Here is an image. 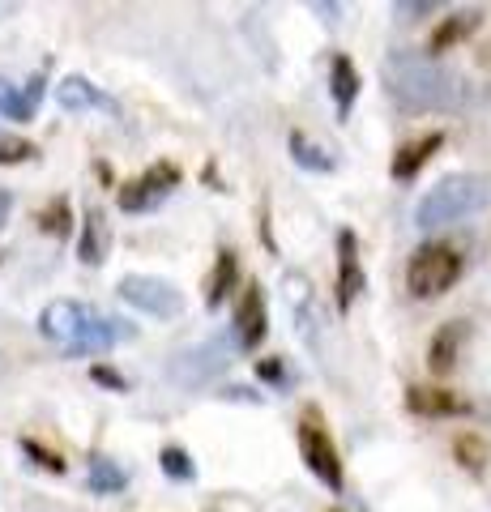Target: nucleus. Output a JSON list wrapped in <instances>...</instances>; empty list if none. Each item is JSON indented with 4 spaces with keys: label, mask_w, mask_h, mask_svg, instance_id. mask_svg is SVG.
I'll return each mask as SVG.
<instances>
[{
    "label": "nucleus",
    "mask_w": 491,
    "mask_h": 512,
    "mask_svg": "<svg viewBox=\"0 0 491 512\" xmlns=\"http://www.w3.org/2000/svg\"><path fill=\"white\" fill-rule=\"evenodd\" d=\"M385 90L402 111H415V116L466 107V77L423 52H393L385 60Z\"/></svg>",
    "instance_id": "nucleus-1"
},
{
    "label": "nucleus",
    "mask_w": 491,
    "mask_h": 512,
    "mask_svg": "<svg viewBox=\"0 0 491 512\" xmlns=\"http://www.w3.org/2000/svg\"><path fill=\"white\" fill-rule=\"evenodd\" d=\"M39 333L47 342H56L65 355H103L120 342H133L137 329L120 316H107L90 303H77V299H56L47 303L43 316H39Z\"/></svg>",
    "instance_id": "nucleus-2"
},
{
    "label": "nucleus",
    "mask_w": 491,
    "mask_h": 512,
    "mask_svg": "<svg viewBox=\"0 0 491 512\" xmlns=\"http://www.w3.org/2000/svg\"><path fill=\"white\" fill-rule=\"evenodd\" d=\"M487 201H491V180L483 171L445 175V180L432 184V192H423V201L415 205V227L419 231L453 227V222L487 210Z\"/></svg>",
    "instance_id": "nucleus-3"
},
{
    "label": "nucleus",
    "mask_w": 491,
    "mask_h": 512,
    "mask_svg": "<svg viewBox=\"0 0 491 512\" xmlns=\"http://www.w3.org/2000/svg\"><path fill=\"white\" fill-rule=\"evenodd\" d=\"M466 274V252L449 244V239H432V244L415 248L406 265V286L415 299H440L449 295Z\"/></svg>",
    "instance_id": "nucleus-4"
},
{
    "label": "nucleus",
    "mask_w": 491,
    "mask_h": 512,
    "mask_svg": "<svg viewBox=\"0 0 491 512\" xmlns=\"http://www.w3.org/2000/svg\"><path fill=\"white\" fill-rule=\"evenodd\" d=\"M295 436H299V453H304V466L321 478V483L329 487V491H342V457H338V444H334V436H329V427H325V419H321V410L316 406H308L304 410V419H299V427H295Z\"/></svg>",
    "instance_id": "nucleus-5"
},
{
    "label": "nucleus",
    "mask_w": 491,
    "mask_h": 512,
    "mask_svg": "<svg viewBox=\"0 0 491 512\" xmlns=\"http://www.w3.org/2000/svg\"><path fill=\"white\" fill-rule=\"evenodd\" d=\"M116 291H120L124 303H133L137 312L158 316V320H171V316H180V312H184L180 286H176V282H167V278H154V274H124Z\"/></svg>",
    "instance_id": "nucleus-6"
},
{
    "label": "nucleus",
    "mask_w": 491,
    "mask_h": 512,
    "mask_svg": "<svg viewBox=\"0 0 491 512\" xmlns=\"http://www.w3.org/2000/svg\"><path fill=\"white\" fill-rule=\"evenodd\" d=\"M176 188H180V167L176 163H154L146 175H137V180H129L120 188V210L124 214H150Z\"/></svg>",
    "instance_id": "nucleus-7"
},
{
    "label": "nucleus",
    "mask_w": 491,
    "mask_h": 512,
    "mask_svg": "<svg viewBox=\"0 0 491 512\" xmlns=\"http://www.w3.org/2000/svg\"><path fill=\"white\" fill-rule=\"evenodd\" d=\"M227 367H231V346L223 338H214L193 350H180L176 363H171V376H176L184 389H197V384H210L214 376H223Z\"/></svg>",
    "instance_id": "nucleus-8"
},
{
    "label": "nucleus",
    "mask_w": 491,
    "mask_h": 512,
    "mask_svg": "<svg viewBox=\"0 0 491 512\" xmlns=\"http://www.w3.org/2000/svg\"><path fill=\"white\" fill-rule=\"evenodd\" d=\"M231 329H235V346L240 350H257L269 333V308H265V291L261 282H248L240 291V303H235V316H231Z\"/></svg>",
    "instance_id": "nucleus-9"
},
{
    "label": "nucleus",
    "mask_w": 491,
    "mask_h": 512,
    "mask_svg": "<svg viewBox=\"0 0 491 512\" xmlns=\"http://www.w3.org/2000/svg\"><path fill=\"white\" fill-rule=\"evenodd\" d=\"M363 286H368V278H363V261H359V239H355V231H338V282H334L338 312L355 308Z\"/></svg>",
    "instance_id": "nucleus-10"
},
{
    "label": "nucleus",
    "mask_w": 491,
    "mask_h": 512,
    "mask_svg": "<svg viewBox=\"0 0 491 512\" xmlns=\"http://www.w3.org/2000/svg\"><path fill=\"white\" fill-rule=\"evenodd\" d=\"M406 406L415 414H423V419H462V414H470V402L462 393L427 389V384H410V389H406Z\"/></svg>",
    "instance_id": "nucleus-11"
},
{
    "label": "nucleus",
    "mask_w": 491,
    "mask_h": 512,
    "mask_svg": "<svg viewBox=\"0 0 491 512\" xmlns=\"http://www.w3.org/2000/svg\"><path fill=\"white\" fill-rule=\"evenodd\" d=\"M462 346H466V325L462 320H445L432 342H427V367H432V376H449L457 359H462Z\"/></svg>",
    "instance_id": "nucleus-12"
},
{
    "label": "nucleus",
    "mask_w": 491,
    "mask_h": 512,
    "mask_svg": "<svg viewBox=\"0 0 491 512\" xmlns=\"http://www.w3.org/2000/svg\"><path fill=\"white\" fill-rule=\"evenodd\" d=\"M359 86H363V77H359V69L351 64V56L338 52L334 60H329V99H334V107H338V120H351L355 99H359Z\"/></svg>",
    "instance_id": "nucleus-13"
},
{
    "label": "nucleus",
    "mask_w": 491,
    "mask_h": 512,
    "mask_svg": "<svg viewBox=\"0 0 491 512\" xmlns=\"http://www.w3.org/2000/svg\"><path fill=\"white\" fill-rule=\"evenodd\" d=\"M479 26H483V9H457V13H449V18H440V26L432 30V39H427V52L423 56L436 60L440 52H449V47L470 39Z\"/></svg>",
    "instance_id": "nucleus-14"
},
{
    "label": "nucleus",
    "mask_w": 491,
    "mask_h": 512,
    "mask_svg": "<svg viewBox=\"0 0 491 512\" xmlns=\"http://www.w3.org/2000/svg\"><path fill=\"white\" fill-rule=\"evenodd\" d=\"M440 146H445V133H423L415 141H406V146H398V154H393V163H389L393 180H415Z\"/></svg>",
    "instance_id": "nucleus-15"
},
{
    "label": "nucleus",
    "mask_w": 491,
    "mask_h": 512,
    "mask_svg": "<svg viewBox=\"0 0 491 512\" xmlns=\"http://www.w3.org/2000/svg\"><path fill=\"white\" fill-rule=\"evenodd\" d=\"M56 103L65 111H94V107H99V111H116V103L82 73H73V77H65V82L56 86Z\"/></svg>",
    "instance_id": "nucleus-16"
},
{
    "label": "nucleus",
    "mask_w": 491,
    "mask_h": 512,
    "mask_svg": "<svg viewBox=\"0 0 491 512\" xmlns=\"http://www.w3.org/2000/svg\"><path fill=\"white\" fill-rule=\"evenodd\" d=\"M107 252H112V227H107L103 210H86L82 239H77V261L82 265H103Z\"/></svg>",
    "instance_id": "nucleus-17"
},
{
    "label": "nucleus",
    "mask_w": 491,
    "mask_h": 512,
    "mask_svg": "<svg viewBox=\"0 0 491 512\" xmlns=\"http://www.w3.org/2000/svg\"><path fill=\"white\" fill-rule=\"evenodd\" d=\"M43 73H35L26 82V90L18 86H9V82H0V116H9V120H35V107L43 99Z\"/></svg>",
    "instance_id": "nucleus-18"
},
{
    "label": "nucleus",
    "mask_w": 491,
    "mask_h": 512,
    "mask_svg": "<svg viewBox=\"0 0 491 512\" xmlns=\"http://www.w3.org/2000/svg\"><path fill=\"white\" fill-rule=\"evenodd\" d=\"M235 278H240V256H235L231 248H223V252H218V261H214V269H210V282H205V308H210V312L223 308Z\"/></svg>",
    "instance_id": "nucleus-19"
},
{
    "label": "nucleus",
    "mask_w": 491,
    "mask_h": 512,
    "mask_svg": "<svg viewBox=\"0 0 491 512\" xmlns=\"http://www.w3.org/2000/svg\"><path fill=\"white\" fill-rule=\"evenodd\" d=\"M287 146H291L295 167H304V171H312V175H325V171H334V167H338V158L329 154L325 146H316V141H312L308 133H299V128L291 133Z\"/></svg>",
    "instance_id": "nucleus-20"
},
{
    "label": "nucleus",
    "mask_w": 491,
    "mask_h": 512,
    "mask_svg": "<svg viewBox=\"0 0 491 512\" xmlns=\"http://www.w3.org/2000/svg\"><path fill=\"white\" fill-rule=\"evenodd\" d=\"M124 483H129V474H124L112 457H90V491L94 495H116V491H124Z\"/></svg>",
    "instance_id": "nucleus-21"
},
{
    "label": "nucleus",
    "mask_w": 491,
    "mask_h": 512,
    "mask_svg": "<svg viewBox=\"0 0 491 512\" xmlns=\"http://www.w3.org/2000/svg\"><path fill=\"white\" fill-rule=\"evenodd\" d=\"M158 466H163L167 478H176V483H193V478H197L193 457H188L184 448H176V444H167L163 453H158Z\"/></svg>",
    "instance_id": "nucleus-22"
},
{
    "label": "nucleus",
    "mask_w": 491,
    "mask_h": 512,
    "mask_svg": "<svg viewBox=\"0 0 491 512\" xmlns=\"http://www.w3.org/2000/svg\"><path fill=\"white\" fill-rule=\"evenodd\" d=\"M453 453L462 466H470V474H483V461H487V444L474 436V431H462V436L453 440Z\"/></svg>",
    "instance_id": "nucleus-23"
},
{
    "label": "nucleus",
    "mask_w": 491,
    "mask_h": 512,
    "mask_svg": "<svg viewBox=\"0 0 491 512\" xmlns=\"http://www.w3.org/2000/svg\"><path fill=\"white\" fill-rule=\"evenodd\" d=\"M69 222H73V214H69V201L65 197H56L52 205H43L39 210V231H47V235H69Z\"/></svg>",
    "instance_id": "nucleus-24"
},
{
    "label": "nucleus",
    "mask_w": 491,
    "mask_h": 512,
    "mask_svg": "<svg viewBox=\"0 0 491 512\" xmlns=\"http://www.w3.org/2000/svg\"><path fill=\"white\" fill-rule=\"evenodd\" d=\"M39 154L35 141L26 137H13V133H0V167H13V163H30Z\"/></svg>",
    "instance_id": "nucleus-25"
},
{
    "label": "nucleus",
    "mask_w": 491,
    "mask_h": 512,
    "mask_svg": "<svg viewBox=\"0 0 491 512\" xmlns=\"http://www.w3.org/2000/svg\"><path fill=\"white\" fill-rule=\"evenodd\" d=\"M22 453L35 457V466L52 470V474H65V461H60V453H47V448H39L35 440H22Z\"/></svg>",
    "instance_id": "nucleus-26"
},
{
    "label": "nucleus",
    "mask_w": 491,
    "mask_h": 512,
    "mask_svg": "<svg viewBox=\"0 0 491 512\" xmlns=\"http://www.w3.org/2000/svg\"><path fill=\"white\" fill-rule=\"evenodd\" d=\"M94 380H99V384H112V389H129V380L116 376L112 367H94Z\"/></svg>",
    "instance_id": "nucleus-27"
},
{
    "label": "nucleus",
    "mask_w": 491,
    "mask_h": 512,
    "mask_svg": "<svg viewBox=\"0 0 491 512\" xmlns=\"http://www.w3.org/2000/svg\"><path fill=\"white\" fill-rule=\"evenodd\" d=\"M393 13H398V18H419V13H432V5H427V0H423V5H406V0H402V5H393Z\"/></svg>",
    "instance_id": "nucleus-28"
},
{
    "label": "nucleus",
    "mask_w": 491,
    "mask_h": 512,
    "mask_svg": "<svg viewBox=\"0 0 491 512\" xmlns=\"http://www.w3.org/2000/svg\"><path fill=\"white\" fill-rule=\"evenodd\" d=\"M9 210H13V197H9L5 188H0V227H5V222H9Z\"/></svg>",
    "instance_id": "nucleus-29"
},
{
    "label": "nucleus",
    "mask_w": 491,
    "mask_h": 512,
    "mask_svg": "<svg viewBox=\"0 0 491 512\" xmlns=\"http://www.w3.org/2000/svg\"><path fill=\"white\" fill-rule=\"evenodd\" d=\"M334 512H338V508H334Z\"/></svg>",
    "instance_id": "nucleus-30"
}]
</instances>
